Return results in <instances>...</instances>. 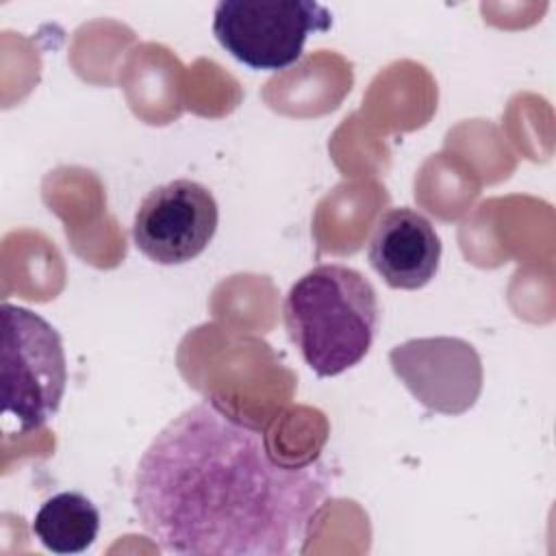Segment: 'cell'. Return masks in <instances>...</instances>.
Here are the masks:
<instances>
[{
    "instance_id": "7",
    "label": "cell",
    "mask_w": 556,
    "mask_h": 556,
    "mask_svg": "<svg viewBox=\"0 0 556 556\" xmlns=\"http://www.w3.org/2000/svg\"><path fill=\"white\" fill-rule=\"evenodd\" d=\"M367 258L391 289L415 291L434 278L441 239L424 213L408 206L389 208L374 226Z\"/></svg>"
},
{
    "instance_id": "4",
    "label": "cell",
    "mask_w": 556,
    "mask_h": 556,
    "mask_svg": "<svg viewBox=\"0 0 556 556\" xmlns=\"http://www.w3.org/2000/svg\"><path fill=\"white\" fill-rule=\"evenodd\" d=\"M332 26L330 11L313 0H222L213 13L219 46L252 70L293 65L308 35Z\"/></svg>"
},
{
    "instance_id": "6",
    "label": "cell",
    "mask_w": 556,
    "mask_h": 556,
    "mask_svg": "<svg viewBox=\"0 0 556 556\" xmlns=\"http://www.w3.org/2000/svg\"><path fill=\"white\" fill-rule=\"evenodd\" d=\"M389 363L400 382L428 410L463 415L480 397L482 361L465 339H408L389 352Z\"/></svg>"
},
{
    "instance_id": "8",
    "label": "cell",
    "mask_w": 556,
    "mask_h": 556,
    "mask_svg": "<svg viewBox=\"0 0 556 556\" xmlns=\"http://www.w3.org/2000/svg\"><path fill=\"white\" fill-rule=\"evenodd\" d=\"M30 528L46 549L54 554H80L98 539L100 510L87 495L63 491L39 506Z\"/></svg>"
},
{
    "instance_id": "3",
    "label": "cell",
    "mask_w": 556,
    "mask_h": 556,
    "mask_svg": "<svg viewBox=\"0 0 556 556\" xmlns=\"http://www.w3.org/2000/svg\"><path fill=\"white\" fill-rule=\"evenodd\" d=\"M2 319V410L20 432L41 428L61 406L67 361L59 330L41 315L4 302Z\"/></svg>"
},
{
    "instance_id": "2",
    "label": "cell",
    "mask_w": 556,
    "mask_h": 556,
    "mask_svg": "<svg viewBox=\"0 0 556 556\" xmlns=\"http://www.w3.org/2000/svg\"><path fill=\"white\" fill-rule=\"evenodd\" d=\"M282 315L304 363L319 378H332L367 356L380 306L374 285L358 269L330 263L291 285Z\"/></svg>"
},
{
    "instance_id": "1",
    "label": "cell",
    "mask_w": 556,
    "mask_h": 556,
    "mask_svg": "<svg viewBox=\"0 0 556 556\" xmlns=\"http://www.w3.org/2000/svg\"><path fill=\"white\" fill-rule=\"evenodd\" d=\"M330 491L328 465L278 460L263 428L202 400L141 454L132 506L165 554L291 556L304 552Z\"/></svg>"
},
{
    "instance_id": "5",
    "label": "cell",
    "mask_w": 556,
    "mask_h": 556,
    "mask_svg": "<svg viewBox=\"0 0 556 556\" xmlns=\"http://www.w3.org/2000/svg\"><path fill=\"white\" fill-rule=\"evenodd\" d=\"M217 224L219 208L208 187L176 178L141 200L132 219V241L152 263L182 265L206 250Z\"/></svg>"
}]
</instances>
